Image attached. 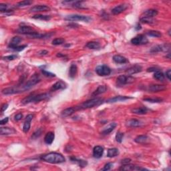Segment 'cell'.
<instances>
[{
  "label": "cell",
  "instance_id": "cell-1",
  "mask_svg": "<svg viewBox=\"0 0 171 171\" xmlns=\"http://www.w3.org/2000/svg\"><path fill=\"white\" fill-rule=\"evenodd\" d=\"M40 159L44 162L51 164H60L66 161V159L62 154L52 152L40 157Z\"/></svg>",
  "mask_w": 171,
  "mask_h": 171
},
{
  "label": "cell",
  "instance_id": "cell-2",
  "mask_svg": "<svg viewBox=\"0 0 171 171\" xmlns=\"http://www.w3.org/2000/svg\"><path fill=\"white\" fill-rule=\"evenodd\" d=\"M50 96H51V95L50 93H42V94L37 95L31 94L23 99L22 100V103L23 104H27L31 102H39L40 101L47 100V99L50 98Z\"/></svg>",
  "mask_w": 171,
  "mask_h": 171
},
{
  "label": "cell",
  "instance_id": "cell-3",
  "mask_svg": "<svg viewBox=\"0 0 171 171\" xmlns=\"http://www.w3.org/2000/svg\"><path fill=\"white\" fill-rule=\"evenodd\" d=\"M103 102H104V100L102 98H93L86 101V102L82 103V104H80V106H77L76 107L78 108V110H83V109H88L95 106H98L103 104Z\"/></svg>",
  "mask_w": 171,
  "mask_h": 171
},
{
  "label": "cell",
  "instance_id": "cell-4",
  "mask_svg": "<svg viewBox=\"0 0 171 171\" xmlns=\"http://www.w3.org/2000/svg\"><path fill=\"white\" fill-rule=\"evenodd\" d=\"M40 82V77L39 74L37 73H35L34 74L31 76L30 78L27 80L26 83L23 84L22 86H19V87H20L21 89H22V92H24L30 89L31 88H32L33 86L35 85V84H37Z\"/></svg>",
  "mask_w": 171,
  "mask_h": 171
},
{
  "label": "cell",
  "instance_id": "cell-5",
  "mask_svg": "<svg viewBox=\"0 0 171 171\" xmlns=\"http://www.w3.org/2000/svg\"><path fill=\"white\" fill-rule=\"evenodd\" d=\"M135 81V78L130 76L121 75L117 78L116 85L119 87H122L126 84L133 83Z\"/></svg>",
  "mask_w": 171,
  "mask_h": 171
},
{
  "label": "cell",
  "instance_id": "cell-6",
  "mask_svg": "<svg viewBox=\"0 0 171 171\" xmlns=\"http://www.w3.org/2000/svg\"><path fill=\"white\" fill-rule=\"evenodd\" d=\"M65 20L67 21H72V22H76V21H81V22H90L92 20V18L89 16H83V15H78V14H72L66 16L65 18Z\"/></svg>",
  "mask_w": 171,
  "mask_h": 171
},
{
  "label": "cell",
  "instance_id": "cell-7",
  "mask_svg": "<svg viewBox=\"0 0 171 171\" xmlns=\"http://www.w3.org/2000/svg\"><path fill=\"white\" fill-rule=\"evenodd\" d=\"M96 73L100 76H108L111 73V69L106 65H100L98 66L95 69Z\"/></svg>",
  "mask_w": 171,
  "mask_h": 171
},
{
  "label": "cell",
  "instance_id": "cell-8",
  "mask_svg": "<svg viewBox=\"0 0 171 171\" xmlns=\"http://www.w3.org/2000/svg\"><path fill=\"white\" fill-rule=\"evenodd\" d=\"M170 50V45L168 44H162V45H157L154 46L151 48V50H150L151 53H157L160 52H169Z\"/></svg>",
  "mask_w": 171,
  "mask_h": 171
},
{
  "label": "cell",
  "instance_id": "cell-9",
  "mask_svg": "<svg viewBox=\"0 0 171 171\" xmlns=\"http://www.w3.org/2000/svg\"><path fill=\"white\" fill-rule=\"evenodd\" d=\"M148 42H149V40L142 34H139L131 40V43L136 46L144 45V44H146Z\"/></svg>",
  "mask_w": 171,
  "mask_h": 171
},
{
  "label": "cell",
  "instance_id": "cell-10",
  "mask_svg": "<svg viewBox=\"0 0 171 171\" xmlns=\"http://www.w3.org/2000/svg\"><path fill=\"white\" fill-rule=\"evenodd\" d=\"M37 31H35V29L32 27L28 26H22L20 27V28L17 29V33H22V34H25L29 36V35L36 33Z\"/></svg>",
  "mask_w": 171,
  "mask_h": 171
},
{
  "label": "cell",
  "instance_id": "cell-11",
  "mask_svg": "<svg viewBox=\"0 0 171 171\" xmlns=\"http://www.w3.org/2000/svg\"><path fill=\"white\" fill-rule=\"evenodd\" d=\"M22 92L20 87L17 86V87H12V88H6L2 90L1 93L4 95H12L15 94H19V93Z\"/></svg>",
  "mask_w": 171,
  "mask_h": 171
},
{
  "label": "cell",
  "instance_id": "cell-12",
  "mask_svg": "<svg viewBox=\"0 0 171 171\" xmlns=\"http://www.w3.org/2000/svg\"><path fill=\"white\" fill-rule=\"evenodd\" d=\"M48 11H50V7L46 5H37L33 6L29 10V12H31H31L35 13V12H44Z\"/></svg>",
  "mask_w": 171,
  "mask_h": 171
},
{
  "label": "cell",
  "instance_id": "cell-13",
  "mask_svg": "<svg viewBox=\"0 0 171 171\" xmlns=\"http://www.w3.org/2000/svg\"><path fill=\"white\" fill-rule=\"evenodd\" d=\"M142 70V67L141 66L138 64H135L132 67H129L126 70V74L128 76H130L132 74H135L140 72Z\"/></svg>",
  "mask_w": 171,
  "mask_h": 171
},
{
  "label": "cell",
  "instance_id": "cell-14",
  "mask_svg": "<svg viewBox=\"0 0 171 171\" xmlns=\"http://www.w3.org/2000/svg\"><path fill=\"white\" fill-rule=\"evenodd\" d=\"M120 170H146L144 168L140 167L138 166L133 165V164H124V165H122L121 167L120 168Z\"/></svg>",
  "mask_w": 171,
  "mask_h": 171
},
{
  "label": "cell",
  "instance_id": "cell-15",
  "mask_svg": "<svg viewBox=\"0 0 171 171\" xmlns=\"http://www.w3.org/2000/svg\"><path fill=\"white\" fill-rule=\"evenodd\" d=\"M33 118V114H28L26 116V120H25V122L24 124V126H23V131L24 133H27L29 132V129H30L31 126V122Z\"/></svg>",
  "mask_w": 171,
  "mask_h": 171
},
{
  "label": "cell",
  "instance_id": "cell-16",
  "mask_svg": "<svg viewBox=\"0 0 171 171\" xmlns=\"http://www.w3.org/2000/svg\"><path fill=\"white\" fill-rule=\"evenodd\" d=\"M128 8V5L125 3L120 4V5L116 6L115 7H114L112 10V13L114 15H119L120 14L124 12L125 10Z\"/></svg>",
  "mask_w": 171,
  "mask_h": 171
},
{
  "label": "cell",
  "instance_id": "cell-17",
  "mask_svg": "<svg viewBox=\"0 0 171 171\" xmlns=\"http://www.w3.org/2000/svg\"><path fill=\"white\" fill-rule=\"evenodd\" d=\"M166 87L164 85H160V84H151L149 86V92H161L166 90Z\"/></svg>",
  "mask_w": 171,
  "mask_h": 171
},
{
  "label": "cell",
  "instance_id": "cell-18",
  "mask_svg": "<svg viewBox=\"0 0 171 171\" xmlns=\"http://www.w3.org/2000/svg\"><path fill=\"white\" fill-rule=\"evenodd\" d=\"M66 88V84L65 82H64L62 80H59L58 82H57L55 83L54 85L52 86L50 90L52 92L56 91L58 90H64Z\"/></svg>",
  "mask_w": 171,
  "mask_h": 171
},
{
  "label": "cell",
  "instance_id": "cell-19",
  "mask_svg": "<svg viewBox=\"0 0 171 171\" xmlns=\"http://www.w3.org/2000/svg\"><path fill=\"white\" fill-rule=\"evenodd\" d=\"M104 153V149L101 146H96L93 149V157L96 158H100Z\"/></svg>",
  "mask_w": 171,
  "mask_h": 171
},
{
  "label": "cell",
  "instance_id": "cell-20",
  "mask_svg": "<svg viewBox=\"0 0 171 171\" xmlns=\"http://www.w3.org/2000/svg\"><path fill=\"white\" fill-rule=\"evenodd\" d=\"M132 97L130 96H115L114 98H110L106 100V102L108 103H114L116 102H120V101H125L129 99H132Z\"/></svg>",
  "mask_w": 171,
  "mask_h": 171
},
{
  "label": "cell",
  "instance_id": "cell-21",
  "mask_svg": "<svg viewBox=\"0 0 171 171\" xmlns=\"http://www.w3.org/2000/svg\"><path fill=\"white\" fill-rule=\"evenodd\" d=\"M117 126V124L116 122H112V123L109 124L106 127H105L102 131V134L104 135L109 134L110 133H111L115 129L116 127Z\"/></svg>",
  "mask_w": 171,
  "mask_h": 171
},
{
  "label": "cell",
  "instance_id": "cell-22",
  "mask_svg": "<svg viewBox=\"0 0 171 171\" xmlns=\"http://www.w3.org/2000/svg\"><path fill=\"white\" fill-rule=\"evenodd\" d=\"M77 110H78V108H77L76 106L67 108L65 109L64 110H63L62 112V116L63 117L69 116L72 115Z\"/></svg>",
  "mask_w": 171,
  "mask_h": 171
},
{
  "label": "cell",
  "instance_id": "cell-23",
  "mask_svg": "<svg viewBox=\"0 0 171 171\" xmlns=\"http://www.w3.org/2000/svg\"><path fill=\"white\" fill-rule=\"evenodd\" d=\"M149 110L146 107H139V108H135L132 110V112L138 115H143L146 114L148 113Z\"/></svg>",
  "mask_w": 171,
  "mask_h": 171
},
{
  "label": "cell",
  "instance_id": "cell-24",
  "mask_svg": "<svg viewBox=\"0 0 171 171\" xmlns=\"http://www.w3.org/2000/svg\"><path fill=\"white\" fill-rule=\"evenodd\" d=\"M16 133V130L9 127H1L0 128V134L1 135H10Z\"/></svg>",
  "mask_w": 171,
  "mask_h": 171
},
{
  "label": "cell",
  "instance_id": "cell-25",
  "mask_svg": "<svg viewBox=\"0 0 171 171\" xmlns=\"http://www.w3.org/2000/svg\"><path fill=\"white\" fill-rule=\"evenodd\" d=\"M126 126L128 127H131V128H136V127H139L142 125V123H141L140 121H139L138 120L136 119H131L128 120L126 122Z\"/></svg>",
  "mask_w": 171,
  "mask_h": 171
},
{
  "label": "cell",
  "instance_id": "cell-26",
  "mask_svg": "<svg viewBox=\"0 0 171 171\" xmlns=\"http://www.w3.org/2000/svg\"><path fill=\"white\" fill-rule=\"evenodd\" d=\"M69 159H70V160L72 162H75V163L78 164V166L81 168L85 167V166H86V165L88 164L87 161H86V160H84L78 159V158H77L76 157H72L69 158Z\"/></svg>",
  "mask_w": 171,
  "mask_h": 171
},
{
  "label": "cell",
  "instance_id": "cell-27",
  "mask_svg": "<svg viewBox=\"0 0 171 171\" xmlns=\"http://www.w3.org/2000/svg\"><path fill=\"white\" fill-rule=\"evenodd\" d=\"M113 61L116 64H125L128 62V59L125 57L120 56V55H115L113 57Z\"/></svg>",
  "mask_w": 171,
  "mask_h": 171
},
{
  "label": "cell",
  "instance_id": "cell-28",
  "mask_svg": "<svg viewBox=\"0 0 171 171\" xmlns=\"http://www.w3.org/2000/svg\"><path fill=\"white\" fill-rule=\"evenodd\" d=\"M55 138V134L54 132H48L47 134H46L45 137H44V142L46 143L47 144H52V142H54Z\"/></svg>",
  "mask_w": 171,
  "mask_h": 171
},
{
  "label": "cell",
  "instance_id": "cell-29",
  "mask_svg": "<svg viewBox=\"0 0 171 171\" xmlns=\"http://www.w3.org/2000/svg\"><path fill=\"white\" fill-rule=\"evenodd\" d=\"M22 41V37H20L19 36H15L12 39L10 44L8 45V48H9L10 49H11V48H12L16 47V46H18V44H20Z\"/></svg>",
  "mask_w": 171,
  "mask_h": 171
},
{
  "label": "cell",
  "instance_id": "cell-30",
  "mask_svg": "<svg viewBox=\"0 0 171 171\" xmlns=\"http://www.w3.org/2000/svg\"><path fill=\"white\" fill-rule=\"evenodd\" d=\"M78 72V67L76 64H72L69 67V77L71 78H75L76 75Z\"/></svg>",
  "mask_w": 171,
  "mask_h": 171
},
{
  "label": "cell",
  "instance_id": "cell-31",
  "mask_svg": "<svg viewBox=\"0 0 171 171\" xmlns=\"http://www.w3.org/2000/svg\"><path fill=\"white\" fill-rule=\"evenodd\" d=\"M107 90V87L105 85H100L99 86L98 88H97V89L95 90V91L93 92L92 94V96H98L99 94H103V93H104L106 92Z\"/></svg>",
  "mask_w": 171,
  "mask_h": 171
},
{
  "label": "cell",
  "instance_id": "cell-32",
  "mask_svg": "<svg viewBox=\"0 0 171 171\" xmlns=\"http://www.w3.org/2000/svg\"><path fill=\"white\" fill-rule=\"evenodd\" d=\"M149 140V137L146 135H140L134 139V141L138 144H146Z\"/></svg>",
  "mask_w": 171,
  "mask_h": 171
},
{
  "label": "cell",
  "instance_id": "cell-33",
  "mask_svg": "<svg viewBox=\"0 0 171 171\" xmlns=\"http://www.w3.org/2000/svg\"><path fill=\"white\" fill-rule=\"evenodd\" d=\"M119 155V151L118 149L113 148V149H109L108 150L107 153V157L109 158H113L115 157H117Z\"/></svg>",
  "mask_w": 171,
  "mask_h": 171
},
{
  "label": "cell",
  "instance_id": "cell-34",
  "mask_svg": "<svg viewBox=\"0 0 171 171\" xmlns=\"http://www.w3.org/2000/svg\"><path fill=\"white\" fill-rule=\"evenodd\" d=\"M86 47L91 50H98L100 48V45L98 42L92 41L88 42L87 44L86 45Z\"/></svg>",
  "mask_w": 171,
  "mask_h": 171
},
{
  "label": "cell",
  "instance_id": "cell-35",
  "mask_svg": "<svg viewBox=\"0 0 171 171\" xmlns=\"http://www.w3.org/2000/svg\"><path fill=\"white\" fill-rule=\"evenodd\" d=\"M140 21L141 23H142V24H151V25L155 24V20H154L153 18H149V17L142 16V18L140 19Z\"/></svg>",
  "mask_w": 171,
  "mask_h": 171
},
{
  "label": "cell",
  "instance_id": "cell-36",
  "mask_svg": "<svg viewBox=\"0 0 171 171\" xmlns=\"http://www.w3.org/2000/svg\"><path fill=\"white\" fill-rule=\"evenodd\" d=\"M143 14L144 15V16L146 17H149V18H154V17L157 16L158 15V11L156 10H153V9H150V10H147L143 13Z\"/></svg>",
  "mask_w": 171,
  "mask_h": 171
},
{
  "label": "cell",
  "instance_id": "cell-37",
  "mask_svg": "<svg viewBox=\"0 0 171 171\" xmlns=\"http://www.w3.org/2000/svg\"><path fill=\"white\" fill-rule=\"evenodd\" d=\"M33 19L35 20H44V21H49L51 19V16H47V15H42V14H37L32 16Z\"/></svg>",
  "mask_w": 171,
  "mask_h": 171
},
{
  "label": "cell",
  "instance_id": "cell-38",
  "mask_svg": "<svg viewBox=\"0 0 171 171\" xmlns=\"http://www.w3.org/2000/svg\"><path fill=\"white\" fill-rule=\"evenodd\" d=\"M146 34L151 37H160L162 36V33L157 30H150L146 32Z\"/></svg>",
  "mask_w": 171,
  "mask_h": 171
},
{
  "label": "cell",
  "instance_id": "cell-39",
  "mask_svg": "<svg viewBox=\"0 0 171 171\" xmlns=\"http://www.w3.org/2000/svg\"><path fill=\"white\" fill-rule=\"evenodd\" d=\"M153 77L155 78L156 80H159V81H162V80H164V74L162 73V72H160V69L157 72H155V74H154Z\"/></svg>",
  "mask_w": 171,
  "mask_h": 171
},
{
  "label": "cell",
  "instance_id": "cell-40",
  "mask_svg": "<svg viewBox=\"0 0 171 171\" xmlns=\"http://www.w3.org/2000/svg\"><path fill=\"white\" fill-rule=\"evenodd\" d=\"M32 3V1H29V0H26V1H22L19 2V3H17L16 7H26V6L29 5Z\"/></svg>",
  "mask_w": 171,
  "mask_h": 171
},
{
  "label": "cell",
  "instance_id": "cell-41",
  "mask_svg": "<svg viewBox=\"0 0 171 171\" xmlns=\"http://www.w3.org/2000/svg\"><path fill=\"white\" fill-rule=\"evenodd\" d=\"M43 131H44V129H42V128H38L36 131L33 133L32 136H31V138L33 139V140H35V139H37V138H39V137L42 135Z\"/></svg>",
  "mask_w": 171,
  "mask_h": 171
},
{
  "label": "cell",
  "instance_id": "cell-42",
  "mask_svg": "<svg viewBox=\"0 0 171 171\" xmlns=\"http://www.w3.org/2000/svg\"><path fill=\"white\" fill-rule=\"evenodd\" d=\"M144 101H146V102H152V103H160L162 102V100L160 98H146L143 99Z\"/></svg>",
  "mask_w": 171,
  "mask_h": 171
},
{
  "label": "cell",
  "instance_id": "cell-43",
  "mask_svg": "<svg viewBox=\"0 0 171 171\" xmlns=\"http://www.w3.org/2000/svg\"><path fill=\"white\" fill-rule=\"evenodd\" d=\"M124 136V133L118 132L117 134H116V140L118 142L121 143L122 142V140H123Z\"/></svg>",
  "mask_w": 171,
  "mask_h": 171
},
{
  "label": "cell",
  "instance_id": "cell-44",
  "mask_svg": "<svg viewBox=\"0 0 171 171\" xmlns=\"http://www.w3.org/2000/svg\"><path fill=\"white\" fill-rule=\"evenodd\" d=\"M65 42L64 39L63 38H56L54 39L52 41V44L55 46H58V45H61V44H64Z\"/></svg>",
  "mask_w": 171,
  "mask_h": 171
},
{
  "label": "cell",
  "instance_id": "cell-45",
  "mask_svg": "<svg viewBox=\"0 0 171 171\" xmlns=\"http://www.w3.org/2000/svg\"><path fill=\"white\" fill-rule=\"evenodd\" d=\"M42 74H43L44 76H45L46 77H48V78H54V77H56V75L54 74H53L52 72H48L45 70V69H41Z\"/></svg>",
  "mask_w": 171,
  "mask_h": 171
},
{
  "label": "cell",
  "instance_id": "cell-46",
  "mask_svg": "<svg viewBox=\"0 0 171 171\" xmlns=\"http://www.w3.org/2000/svg\"><path fill=\"white\" fill-rule=\"evenodd\" d=\"M26 47H27V45L18 46H16V47L11 48V50H14V51H16V52H21V51H22V50H24Z\"/></svg>",
  "mask_w": 171,
  "mask_h": 171
},
{
  "label": "cell",
  "instance_id": "cell-47",
  "mask_svg": "<svg viewBox=\"0 0 171 171\" xmlns=\"http://www.w3.org/2000/svg\"><path fill=\"white\" fill-rule=\"evenodd\" d=\"M18 58V56L17 55H10V56L3 57V59L5 60H8V61H12L16 60V59Z\"/></svg>",
  "mask_w": 171,
  "mask_h": 171
},
{
  "label": "cell",
  "instance_id": "cell-48",
  "mask_svg": "<svg viewBox=\"0 0 171 171\" xmlns=\"http://www.w3.org/2000/svg\"><path fill=\"white\" fill-rule=\"evenodd\" d=\"M112 166H113V163H112V162H108V163L105 164L104 168H103L101 170H102V171L109 170L111 169Z\"/></svg>",
  "mask_w": 171,
  "mask_h": 171
},
{
  "label": "cell",
  "instance_id": "cell-49",
  "mask_svg": "<svg viewBox=\"0 0 171 171\" xmlns=\"http://www.w3.org/2000/svg\"><path fill=\"white\" fill-rule=\"evenodd\" d=\"M130 162H131V159H130V158H125V159L122 160L121 164L122 165H124V164H130Z\"/></svg>",
  "mask_w": 171,
  "mask_h": 171
},
{
  "label": "cell",
  "instance_id": "cell-50",
  "mask_svg": "<svg viewBox=\"0 0 171 171\" xmlns=\"http://www.w3.org/2000/svg\"><path fill=\"white\" fill-rule=\"evenodd\" d=\"M23 118V114L22 113H18V114H16L15 116V120H16V121H20V120H22Z\"/></svg>",
  "mask_w": 171,
  "mask_h": 171
},
{
  "label": "cell",
  "instance_id": "cell-51",
  "mask_svg": "<svg viewBox=\"0 0 171 171\" xmlns=\"http://www.w3.org/2000/svg\"><path fill=\"white\" fill-rule=\"evenodd\" d=\"M8 108V104H4L2 105L1 107V112H3L4 111H5V110H7Z\"/></svg>",
  "mask_w": 171,
  "mask_h": 171
},
{
  "label": "cell",
  "instance_id": "cell-52",
  "mask_svg": "<svg viewBox=\"0 0 171 171\" xmlns=\"http://www.w3.org/2000/svg\"><path fill=\"white\" fill-rule=\"evenodd\" d=\"M8 120H9L8 117H6L5 119H3V120H1V121H0V124H1V125H3V124H5L6 123H7Z\"/></svg>",
  "mask_w": 171,
  "mask_h": 171
},
{
  "label": "cell",
  "instance_id": "cell-53",
  "mask_svg": "<svg viewBox=\"0 0 171 171\" xmlns=\"http://www.w3.org/2000/svg\"><path fill=\"white\" fill-rule=\"evenodd\" d=\"M158 70H159V69L156 68V67H150V68L147 69V72H155Z\"/></svg>",
  "mask_w": 171,
  "mask_h": 171
},
{
  "label": "cell",
  "instance_id": "cell-54",
  "mask_svg": "<svg viewBox=\"0 0 171 171\" xmlns=\"http://www.w3.org/2000/svg\"><path fill=\"white\" fill-rule=\"evenodd\" d=\"M48 54V52L47 50H42L38 52V55L40 56H45V55H47Z\"/></svg>",
  "mask_w": 171,
  "mask_h": 171
},
{
  "label": "cell",
  "instance_id": "cell-55",
  "mask_svg": "<svg viewBox=\"0 0 171 171\" xmlns=\"http://www.w3.org/2000/svg\"><path fill=\"white\" fill-rule=\"evenodd\" d=\"M170 75H171V70L170 69H168L166 72V77L167 78L168 80H170Z\"/></svg>",
  "mask_w": 171,
  "mask_h": 171
},
{
  "label": "cell",
  "instance_id": "cell-56",
  "mask_svg": "<svg viewBox=\"0 0 171 171\" xmlns=\"http://www.w3.org/2000/svg\"><path fill=\"white\" fill-rule=\"evenodd\" d=\"M141 28H142V27H141L140 24H137V25H136V26L135 27V29H136V30H137V31L140 30Z\"/></svg>",
  "mask_w": 171,
  "mask_h": 171
},
{
  "label": "cell",
  "instance_id": "cell-57",
  "mask_svg": "<svg viewBox=\"0 0 171 171\" xmlns=\"http://www.w3.org/2000/svg\"><path fill=\"white\" fill-rule=\"evenodd\" d=\"M170 54H168L167 56H166V58H168V59H170Z\"/></svg>",
  "mask_w": 171,
  "mask_h": 171
}]
</instances>
